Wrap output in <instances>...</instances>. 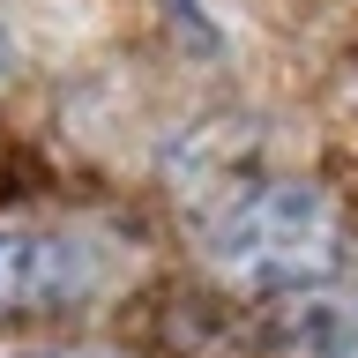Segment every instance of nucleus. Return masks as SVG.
<instances>
[{"mask_svg": "<svg viewBox=\"0 0 358 358\" xmlns=\"http://www.w3.org/2000/svg\"><path fill=\"white\" fill-rule=\"evenodd\" d=\"M97 291V262L83 239L60 231H0V321L83 306Z\"/></svg>", "mask_w": 358, "mask_h": 358, "instance_id": "2", "label": "nucleus"}, {"mask_svg": "<svg viewBox=\"0 0 358 358\" xmlns=\"http://www.w3.org/2000/svg\"><path fill=\"white\" fill-rule=\"evenodd\" d=\"M276 351L284 358H358V291H336V284L291 291Z\"/></svg>", "mask_w": 358, "mask_h": 358, "instance_id": "3", "label": "nucleus"}, {"mask_svg": "<svg viewBox=\"0 0 358 358\" xmlns=\"http://www.w3.org/2000/svg\"><path fill=\"white\" fill-rule=\"evenodd\" d=\"M209 262L239 291H313L343 268V217L313 179H262L217 209L209 224Z\"/></svg>", "mask_w": 358, "mask_h": 358, "instance_id": "1", "label": "nucleus"}, {"mask_svg": "<svg viewBox=\"0 0 358 358\" xmlns=\"http://www.w3.org/2000/svg\"><path fill=\"white\" fill-rule=\"evenodd\" d=\"M0 75H8V38H0Z\"/></svg>", "mask_w": 358, "mask_h": 358, "instance_id": "5", "label": "nucleus"}, {"mask_svg": "<svg viewBox=\"0 0 358 358\" xmlns=\"http://www.w3.org/2000/svg\"><path fill=\"white\" fill-rule=\"evenodd\" d=\"M38 358H97V351H38Z\"/></svg>", "mask_w": 358, "mask_h": 358, "instance_id": "4", "label": "nucleus"}]
</instances>
